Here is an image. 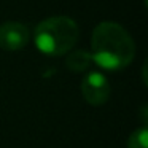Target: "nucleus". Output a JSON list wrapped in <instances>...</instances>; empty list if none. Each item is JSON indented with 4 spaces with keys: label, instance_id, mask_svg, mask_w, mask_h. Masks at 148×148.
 Masks as SVG:
<instances>
[{
    "label": "nucleus",
    "instance_id": "obj_1",
    "mask_svg": "<svg viewBox=\"0 0 148 148\" xmlns=\"http://www.w3.org/2000/svg\"><path fill=\"white\" fill-rule=\"evenodd\" d=\"M91 56L100 69L118 72L135 58V43L123 26L113 21L97 24L91 37Z\"/></svg>",
    "mask_w": 148,
    "mask_h": 148
},
{
    "label": "nucleus",
    "instance_id": "obj_2",
    "mask_svg": "<svg viewBox=\"0 0 148 148\" xmlns=\"http://www.w3.org/2000/svg\"><path fill=\"white\" fill-rule=\"evenodd\" d=\"M80 38L78 24L69 16H51L40 21L34 30V43L46 56H64Z\"/></svg>",
    "mask_w": 148,
    "mask_h": 148
},
{
    "label": "nucleus",
    "instance_id": "obj_3",
    "mask_svg": "<svg viewBox=\"0 0 148 148\" xmlns=\"http://www.w3.org/2000/svg\"><path fill=\"white\" fill-rule=\"evenodd\" d=\"M81 94L83 99L91 105H103L112 94L108 78L102 72L89 70L81 80Z\"/></svg>",
    "mask_w": 148,
    "mask_h": 148
},
{
    "label": "nucleus",
    "instance_id": "obj_4",
    "mask_svg": "<svg viewBox=\"0 0 148 148\" xmlns=\"http://www.w3.org/2000/svg\"><path fill=\"white\" fill-rule=\"evenodd\" d=\"M30 40V30L26 24L8 21L0 26V48L5 51H19Z\"/></svg>",
    "mask_w": 148,
    "mask_h": 148
},
{
    "label": "nucleus",
    "instance_id": "obj_5",
    "mask_svg": "<svg viewBox=\"0 0 148 148\" xmlns=\"http://www.w3.org/2000/svg\"><path fill=\"white\" fill-rule=\"evenodd\" d=\"M65 65H67V69L70 72L83 73V72L89 70V67L92 65V56H91L89 51H84V49H75V51H70L67 54Z\"/></svg>",
    "mask_w": 148,
    "mask_h": 148
},
{
    "label": "nucleus",
    "instance_id": "obj_6",
    "mask_svg": "<svg viewBox=\"0 0 148 148\" xmlns=\"http://www.w3.org/2000/svg\"><path fill=\"white\" fill-rule=\"evenodd\" d=\"M127 148H148V129L138 127L129 135L127 138Z\"/></svg>",
    "mask_w": 148,
    "mask_h": 148
}]
</instances>
